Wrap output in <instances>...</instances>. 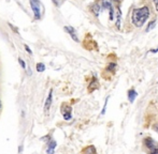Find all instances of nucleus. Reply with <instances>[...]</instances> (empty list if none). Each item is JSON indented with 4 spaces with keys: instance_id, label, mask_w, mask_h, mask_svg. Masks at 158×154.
Listing matches in <instances>:
<instances>
[{
    "instance_id": "nucleus-1",
    "label": "nucleus",
    "mask_w": 158,
    "mask_h": 154,
    "mask_svg": "<svg viewBox=\"0 0 158 154\" xmlns=\"http://www.w3.org/2000/svg\"><path fill=\"white\" fill-rule=\"evenodd\" d=\"M149 14H151V12H149V6H142V8L133 9L131 14V21L133 26L141 28L145 24V21L149 19Z\"/></svg>"
},
{
    "instance_id": "nucleus-2",
    "label": "nucleus",
    "mask_w": 158,
    "mask_h": 154,
    "mask_svg": "<svg viewBox=\"0 0 158 154\" xmlns=\"http://www.w3.org/2000/svg\"><path fill=\"white\" fill-rule=\"evenodd\" d=\"M143 145L149 150V154H158V143L152 137H145L143 139Z\"/></svg>"
},
{
    "instance_id": "nucleus-3",
    "label": "nucleus",
    "mask_w": 158,
    "mask_h": 154,
    "mask_svg": "<svg viewBox=\"0 0 158 154\" xmlns=\"http://www.w3.org/2000/svg\"><path fill=\"white\" fill-rule=\"evenodd\" d=\"M30 6L32 10L36 19L41 18V6H40V0H30Z\"/></svg>"
},
{
    "instance_id": "nucleus-4",
    "label": "nucleus",
    "mask_w": 158,
    "mask_h": 154,
    "mask_svg": "<svg viewBox=\"0 0 158 154\" xmlns=\"http://www.w3.org/2000/svg\"><path fill=\"white\" fill-rule=\"evenodd\" d=\"M61 113H63V119L65 120H70L72 118V107L70 105H67V104H63L61 106Z\"/></svg>"
},
{
    "instance_id": "nucleus-5",
    "label": "nucleus",
    "mask_w": 158,
    "mask_h": 154,
    "mask_svg": "<svg viewBox=\"0 0 158 154\" xmlns=\"http://www.w3.org/2000/svg\"><path fill=\"white\" fill-rule=\"evenodd\" d=\"M52 102H53V90L50 91V93H48V98H46V101H45V104H44L45 113H48V111H50V109H51Z\"/></svg>"
},
{
    "instance_id": "nucleus-6",
    "label": "nucleus",
    "mask_w": 158,
    "mask_h": 154,
    "mask_svg": "<svg viewBox=\"0 0 158 154\" xmlns=\"http://www.w3.org/2000/svg\"><path fill=\"white\" fill-rule=\"evenodd\" d=\"M65 30H66L67 32L69 33V36H71V38L73 41L75 42H79V38H78V34H76V31L73 27H70V26H66L65 27Z\"/></svg>"
},
{
    "instance_id": "nucleus-7",
    "label": "nucleus",
    "mask_w": 158,
    "mask_h": 154,
    "mask_svg": "<svg viewBox=\"0 0 158 154\" xmlns=\"http://www.w3.org/2000/svg\"><path fill=\"white\" fill-rule=\"evenodd\" d=\"M56 141L55 140H51V141L48 142V150H46V153L48 154H54V151H55V148H56Z\"/></svg>"
},
{
    "instance_id": "nucleus-8",
    "label": "nucleus",
    "mask_w": 158,
    "mask_h": 154,
    "mask_svg": "<svg viewBox=\"0 0 158 154\" xmlns=\"http://www.w3.org/2000/svg\"><path fill=\"white\" fill-rule=\"evenodd\" d=\"M137 96H138V92L134 89H130L128 91V101L130 102V103H133Z\"/></svg>"
},
{
    "instance_id": "nucleus-9",
    "label": "nucleus",
    "mask_w": 158,
    "mask_h": 154,
    "mask_svg": "<svg viewBox=\"0 0 158 154\" xmlns=\"http://www.w3.org/2000/svg\"><path fill=\"white\" fill-rule=\"evenodd\" d=\"M82 154H97V150H96L94 145H88V147L84 149Z\"/></svg>"
},
{
    "instance_id": "nucleus-10",
    "label": "nucleus",
    "mask_w": 158,
    "mask_h": 154,
    "mask_svg": "<svg viewBox=\"0 0 158 154\" xmlns=\"http://www.w3.org/2000/svg\"><path fill=\"white\" fill-rule=\"evenodd\" d=\"M115 71H116V63L115 62L109 63V65L105 68V72H109V73H111V74H114Z\"/></svg>"
},
{
    "instance_id": "nucleus-11",
    "label": "nucleus",
    "mask_w": 158,
    "mask_h": 154,
    "mask_svg": "<svg viewBox=\"0 0 158 154\" xmlns=\"http://www.w3.org/2000/svg\"><path fill=\"white\" fill-rule=\"evenodd\" d=\"M99 88V83H98V80L96 79L95 77L92 78V81L90 83V85H89V89H88V91L89 92H92L94 90H96V89H98Z\"/></svg>"
},
{
    "instance_id": "nucleus-12",
    "label": "nucleus",
    "mask_w": 158,
    "mask_h": 154,
    "mask_svg": "<svg viewBox=\"0 0 158 154\" xmlns=\"http://www.w3.org/2000/svg\"><path fill=\"white\" fill-rule=\"evenodd\" d=\"M116 27L117 29H119L120 28V21H122V12H120V9H119V6H117L116 8Z\"/></svg>"
},
{
    "instance_id": "nucleus-13",
    "label": "nucleus",
    "mask_w": 158,
    "mask_h": 154,
    "mask_svg": "<svg viewBox=\"0 0 158 154\" xmlns=\"http://www.w3.org/2000/svg\"><path fill=\"white\" fill-rule=\"evenodd\" d=\"M100 10H101V6H99L98 3H95V4H92V11L94 12L95 16H97V17L99 16Z\"/></svg>"
},
{
    "instance_id": "nucleus-14",
    "label": "nucleus",
    "mask_w": 158,
    "mask_h": 154,
    "mask_svg": "<svg viewBox=\"0 0 158 154\" xmlns=\"http://www.w3.org/2000/svg\"><path fill=\"white\" fill-rule=\"evenodd\" d=\"M155 25H156V19H153V21H149L147 27H146V29H145L146 32H149V31H151L152 29H154V28H155Z\"/></svg>"
},
{
    "instance_id": "nucleus-15",
    "label": "nucleus",
    "mask_w": 158,
    "mask_h": 154,
    "mask_svg": "<svg viewBox=\"0 0 158 154\" xmlns=\"http://www.w3.org/2000/svg\"><path fill=\"white\" fill-rule=\"evenodd\" d=\"M45 70V65L43 63H38L37 64V71L38 72H43Z\"/></svg>"
},
{
    "instance_id": "nucleus-16",
    "label": "nucleus",
    "mask_w": 158,
    "mask_h": 154,
    "mask_svg": "<svg viewBox=\"0 0 158 154\" xmlns=\"http://www.w3.org/2000/svg\"><path fill=\"white\" fill-rule=\"evenodd\" d=\"M52 1H53V3L57 6V8H59V6H61V4L63 3L65 0H52Z\"/></svg>"
},
{
    "instance_id": "nucleus-17",
    "label": "nucleus",
    "mask_w": 158,
    "mask_h": 154,
    "mask_svg": "<svg viewBox=\"0 0 158 154\" xmlns=\"http://www.w3.org/2000/svg\"><path fill=\"white\" fill-rule=\"evenodd\" d=\"M107 101H109V96L107 98V100H105V105H103V108H102V110H101V115L103 116L105 113V110H107Z\"/></svg>"
},
{
    "instance_id": "nucleus-18",
    "label": "nucleus",
    "mask_w": 158,
    "mask_h": 154,
    "mask_svg": "<svg viewBox=\"0 0 158 154\" xmlns=\"http://www.w3.org/2000/svg\"><path fill=\"white\" fill-rule=\"evenodd\" d=\"M18 63L21 64V66L24 68V70H26V63H25V61L22 59V58H18Z\"/></svg>"
},
{
    "instance_id": "nucleus-19",
    "label": "nucleus",
    "mask_w": 158,
    "mask_h": 154,
    "mask_svg": "<svg viewBox=\"0 0 158 154\" xmlns=\"http://www.w3.org/2000/svg\"><path fill=\"white\" fill-rule=\"evenodd\" d=\"M152 2L154 3V6H155V10L158 11V0H152Z\"/></svg>"
},
{
    "instance_id": "nucleus-20",
    "label": "nucleus",
    "mask_w": 158,
    "mask_h": 154,
    "mask_svg": "<svg viewBox=\"0 0 158 154\" xmlns=\"http://www.w3.org/2000/svg\"><path fill=\"white\" fill-rule=\"evenodd\" d=\"M25 48H26L27 53H29V55H31V53H32V51H31V49H30V48L28 47V46H27V45H25Z\"/></svg>"
},
{
    "instance_id": "nucleus-21",
    "label": "nucleus",
    "mask_w": 158,
    "mask_h": 154,
    "mask_svg": "<svg viewBox=\"0 0 158 154\" xmlns=\"http://www.w3.org/2000/svg\"><path fill=\"white\" fill-rule=\"evenodd\" d=\"M157 51H158V47L156 48V49H151V53H157Z\"/></svg>"
},
{
    "instance_id": "nucleus-22",
    "label": "nucleus",
    "mask_w": 158,
    "mask_h": 154,
    "mask_svg": "<svg viewBox=\"0 0 158 154\" xmlns=\"http://www.w3.org/2000/svg\"><path fill=\"white\" fill-rule=\"evenodd\" d=\"M0 108H1V102H0Z\"/></svg>"
}]
</instances>
